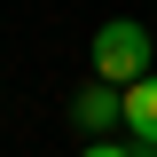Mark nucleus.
<instances>
[{
	"label": "nucleus",
	"mask_w": 157,
	"mask_h": 157,
	"mask_svg": "<svg viewBox=\"0 0 157 157\" xmlns=\"http://www.w3.org/2000/svg\"><path fill=\"white\" fill-rule=\"evenodd\" d=\"M94 78L102 86H134V78H149V32L141 24H102L94 32Z\"/></svg>",
	"instance_id": "obj_1"
},
{
	"label": "nucleus",
	"mask_w": 157,
	"mask_h": 157,
	"mask_svg": "<svg viewBox=\"0 0 157 157\" xmlns=\"http://www.w3.org/2000/svg\"><path fill=\"white\" fill-rule=\"evenodd\" d=\"M71 118L86 126V134H102V126H118V118H126V86H78Z\"/></svg>",
	"instance_id": "obj_2"
},
{
	"label": "nucleus",
	"mask_w": 157,
	"mask_h": 157,
	"mask_svg": "<svg viewBox=\"0 0 157 157\" xmlns=\"http://www.w3.org/2000/svg\"><path fill=\"white\" fill-rule=\"evenodd\" d=\"M126 126H134V141H141V149H157V71L126 86Z\"/></svg>",
	"instance_id": "obj_3"
},
{
	"label": "nucleus",
	"mask_w": 157,
	"mask_h": 157,
	"mask_svg": "<svg viewBox=\"0 0 157 157\" xmlns=\"http://www.w3.org/2000/svg\"><path fill=\"white\" fill-rule=\"evenodd\" d=\"M86 157H134V149H86Z\"/></svg>",
	"instance_id": "obj_4"
},
{
	"label": "nucleus",
	"mask_w": 157,
	"mask_h": 157,
	"mask_svg": "<svg viewBox=\"0 0 157 157\" xmlns=\"http://www.w3.org/2000/svg\"><path fill=\"white\" fill-rule=\"evenodd\" d=\"M134 157H157V149H134Z\"/></svg>",
	"instance_id": "obj_5"
}]
</instances>
